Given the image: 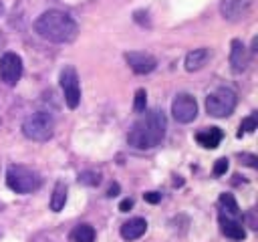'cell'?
Returning a JSON list of instances; mask_svg holds the SVG:
<instances>
[{"instance_id":"cell-1","label":"cell","mask_w":258,"mask_h":242,"mask_svg":"<svg viewBox=\"0 0 258 242\" xmlns=\"http://www.w3.org/2000/svg\"><path fill=\"white\" fill-rule=\"evenodd\" d=\"M34 32L44 40L67 44L77 38L79 26L71 14L60 10H46L34 20Z\"/></svg>"},{"instance_id":"cell-2","label":"cell","mask_w":258,"mask_h":242,"mask_svg":"<svg viewBox=\"0 0 258 242\" xmlns=\"http://www.w3.org/2000/svg\"><path fill=\"white\" fill-rule=\"evenodd\" d=\"M167 121L161 111H149L141 119L133 123V127L127 133V141L135 149H153L157 147L165 137Z\"/></svg>"},{"instance_id":"cell-3","label":"cell","mask_w":258,"mask_h":242,"mask_svg":"<svg viewBox=\"0 0 258 242\" xmlns=\"http://www.w3.org/2000/svg\"><path fill=\"white\" fill-rule=\"evenodd\" d=\"M6 186L16 194H32L42 186V177L32 167L10 165L6 171Z\"/></svg>"},{"instance_id":"cell-4","label":"cell","mask_w":258,"mask_h":242,"mask_svg":"<svg viewBox=\"0 0 258 242\" xmlns=\"http://www.w3.org/2000/svg\"><path fill=\"white\" fill-rule=\"evenodd\" d=\"M22 133L32 141H48L54 133V119L44 111L32 113L22 121Z\"/></svg>"},{"instance_id":"cell-5","label":"cell","mask_w":258,"mask_h":242,"mask_svg":"<svg viewBox=\"0 0 258 242\" xmlns=\"http://www.w3.org/2000/svg\"><path fill=\"white\" fill-rule=\"evenodd\" d=\"M236 93L230 87H218L206 99V111L212 117H228L236 109Z\"/></svg>"},{"instance_id":"cell-6","label":"cell","mask_w":258,"mask_h":242,"mask_svg":"<svg viewBox=\"0 0 258 242\" xmlns=\"http://www.w3.org/2000/svg\"><path fill=\"white\" fill-rule=\"evenodd\" d=\"M60 89L64 93V103L69 105V109H77L81 103V85L75 67H64L60 71Z\"/></svg>"},{"instance_id":"cell-7","label":"cell","mask_w":258,"mask_h":242,"mask_svg":"<svg viewBox=\"0 0 258 242\" xmlns=\"http://www.w3.org/2000/svg\"><path fill=\"white\" fill-rule=\"evenodd\" d=\"M171 115L177 123H191L198 117V103L189 93H177L171 101Z\"/></svg>"},{"instance_id":"cell-8","label":"cell","mask_w":258,"mask_h":242,"mask_svg":"<svg viewBox=\"0 0 258 242\" xmlns=\"http://www.w3.org/2000/svg\"><path fill=\"white\" fill-rule=\"evenodd\" d=\"M22 77V58L16 52H4L0 56V79L4 85L14 87Z\"/></svg>"},{"instance_id":"cell-9","label":"cell","mask_w":258,"mask_h":242,"mask_svg":"<svg viewBox=\"0 0 258 242\" xmlns=\"http://www.w3.org/2000/svg\"><path fill=\"white\" fill-rule=\"evenodd\" d=\"M254 6V0H222L220 2V12L226 20L238 22L244 20Z\"/></svg>"},{"instance_id":"cell-10","label":"cell","mask_w":258,"mask_h":242,"mask_svg":"<svg viewBox=\"0 0 258 242\" xmlns=\"http://www.w3.org/2000/svg\"><path fill=\"white\" fill-rule=\"evenodd\" d=\"M123 56H125L127 65L131 67V71H133V73H137V75H147V73L155 71V67H157L155 56H151L149 52L129 50V52H125Z\"/></svg>"},{"instance_id":"cell-11","label":"cell","mask_w":258,"mask_h":242,"mask_svg":"<svg viewBox=\"0 0 258 242\" xmlns=\"http://www.w3.org/2000/svg\"><path fill=\"white\" fill-rule=\"evenodd\" d=\"M230 65H232L234 73H242L250 65V50L246 48V44L240 38H234L230 44Z\"/></svg>"},{"instance_id":"cell-12","label":"cell","mask_w":258,"mask_h":242,"mask_svg":"<svg viewBox=\"0 0 258 242\" xmlns=\"http://www.w3.org/2000/svg\"><path fill=\"white\" fill-rule=\"evenodd\" d=\"M218 222H220V230H222L224 236H228L232 240H244L246 238V230H244L242 222H238L234 216H228V214L222 212Z\"/></svg>"},{"instance_id":"cell-13","label":"cell","mask_w":258,"mask_h":242,"mask_svg":"<svg viewBox=\"0 0 258 242\" xmlns=\"http://www.w3.org/2000/svg\"><path fill=\"white\" fill-rule=\"evenodd\" d=\"M147 222L143 218H131L121 226V238L123 240H137L145 234Z\"/></svg>"},{"instance_id":"cell-14","label":"cell","mask_w":258,"mask_h":242,"mask_svg":"<svg viewBox=\"0 0 258 242\" xmlns=\"http://www.w3.org/2000/svg\"><path fill=\"white\" fill-rule=\"evenodd\" d=\"M208 60H210V50L202 46V48H194V50H189V52L185 54L183 65H185V71L194 73V71H200L202 67H206Z\"/></svg>"},{"instance_id":"cell-15","label":"cell","mask_w":258,"mask_h":242,"mask_svg":"<svg viewBox=\"0 0 258 242\" xmlns=\"http://www.w3.org/2000/svg\"><path fill=\"white\" fill-rule=\"evenodd\" d=\"M222 137H224V133L220 131V127H210V129L200 131V133L196 135V141H198L202 147H206V149H214V147L220 145Z\"/></svg>"},{"instance_id":"cell-16","label":"cell","mask_w":258,"mask_h":242,"mask_svg":"<svg viewBox=\"0 0 258 242\" xmlns=\"http://www.w3.org/2000/svg\"><path fill=\"white\" fill-rule=\"evenodd\" d=\"M64 202H67V186L62 182H56L54 190H52V196H50V210L60 212L64 208Z\"/></svg>"},{"instance_id":"cell-17","label":"cell","mask_w":258,"mask_h":242,"mask_svg":"<svg viewBox=\"0 0 258 242\" xmlns=\"http://www.w3.org/2000/svg\"><path fill=\"white\" fill-rule=\"evenodd\" d=\"M73 242H95V228L89 224H79L71 232Z\"/></svg>"},{"instance_id":"cell-18","label":"cell","mask_w":258,"mask_h":242,"mask_svg":"<svg viewBox=\"0 0 258 242\" xmlns=\"http://www.w3.org/2000/svg\"><path fill=\"white\" fill-rule=\"evenodd\" d=\"M220 206H222L224 214L234 216V218H238V216H240V206L236 204V200H234V196H232V194H222V196H220Z\"/></svg>"},{"instance_id":"cell-19","label":"cell","mask_w":258,"mask_h":242,"mask_svg":"<svg viewBox=\"0 0 258 242\" xmlns=\"http://www.w3.org/2000/svg\"><path fill=\"white\" fill-rule=\"evenodd\" d=\"M79 182H81L83 186H99L101 173H99V171H93V169L81 171V173H79Z\"/></svg>"},{"instance_id":"cell-20","label":"cell","mask_w":258,"mask_h":242,"mask_svg":"<svg viewBox=\"0 0 258 242\" xmlns=\"http://www.w3.org/2000/svg\"><path fill=\"white\" fill-rule=\"evenodd\" d=\"M145 107H147V93H145V89H137V91H135L133 109H135L137 113H145Z\"/></svg>"},{"instance_id":"cell-21","label":"cell","mask_w":258,"mask_h":242,"mask_svg":"<svg viewBox=\"0 0 258 242\" xmlns=\"http://www.w3.org/2000/svg\"><path fill=\"white\" fill-rule=\"evenodd\" d=\"M258 127V121H256V115H250V117H244L242 123H240V131H238V137H242V133H252L254 129Z\"/></svg>"},{"instance_id":"cell-22","label":"cell","mask_w":258,"mask_h":242,"mask_svg":"<svg viewBox=\"0 0 258 242\" xmlns=\"http://www.w3.org/2000/svg\"><path fill=\"white\" fill-rule=\"evenodd\" d=\"M238 159H240V163H244V165H248V167H256V165H258V163H256L258 157L252 155V153H240Z\"/></svg>"},{"instance_id":"cell-23","label":"cell","mask_w":258,"mask_h":242,"mask_svg":"<svg viewBox=\"0 0 258 242\" xmlns=\"http://www.w3.org/2000/svg\"><path fill=\"white\" fill-rule=\"evenodd\" d=\"M226 171H228V159L226 157H220L214 163V175H224Z\"/></svg>"},{"instance_id":"cell-24","label":"cell","mask_w":258,"mask_h":242,"mask_svg":"<svg viewBox=\"0 0 258 242\" xmlns=\"http://www.w3.org/2000/svg\"><path fill=\"white\" fill-rule=\"evenodd\" d=\"M143 200L149 202V204H157V202L161 200V194H159V192H145V194H143Z\"/></svg>"},{"instance_id":"cell-25","label":"cell","mask_w":258,"mask_h":242,"mask_svg":"<svg viewBox=\"0 0 258 242\" xmlns=\"http://www.w3.org/2000/svg\"><path fill=\"white\" fill-rule=\"evenodd\" d=\"M131 208H133V200H131V198H125V200L119 204V210H121V212H129Z\"/></svg>"},{"instance_id":"cell-26","label":"cell","mask_w":258,"mask_h":242,"mask_svg":"<svg viewBox=\"0 0 258 242\" xmlns=\"http://www.w3.org/2000/svg\"><path fill=\"white\" fill-rule=\"evenodd\" d=\"M119 190H121V188H119V184H115V182H113V184L109 186V190H107V198L117 196V194H119Z\"/></svg>"},{"instance_id":"cell-27","label":"cell","mask_w":258,"mask_h":242,"mask_svg":"<svg viewBox=\"0 0 258 242\" xmlns=\"http://www.w3.org/2000/svg\"><path fill=\"white\" fill-rule=\"evenodd\" d=\"M2 14H4V4L0 2V16H2Z\"/></svg>"}]
</instances>
